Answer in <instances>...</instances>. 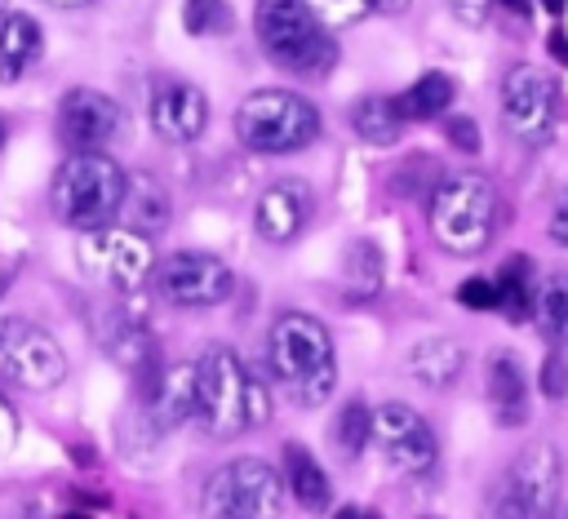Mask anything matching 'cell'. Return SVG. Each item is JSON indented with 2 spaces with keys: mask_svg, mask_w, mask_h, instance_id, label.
<instances>
[{
  "mask_svg": "<svg viewBox=\"0 0 568 519\" xmlns=\"http://www.w3.org/2000/svg\"><path fill=\"white\" fill-rule=\"evenodd\" d=\"M266 364L293 404L320 408L337 386V355L328 328L306 311H284L266 337Z\"/></svg>",
  "mask_w": 568,
  "mask_h": 519,
  "instance_id": "6da1fadb",
  "label": "cell"
},
{
  "mask_svg": "<svg viewBox=\"0 0 568 519\" xmlns=\"http://www.w3.org/2000/svg\"><path fill=\"white\" fill-rule=\"evenodd\" d=\"M266 413L271 404L257 373L244 368V359L231 346H209L195 364V417L204 435L231 439L244 426H262Z\"/></svg>",
  "mask_w": 568,
  "mask_h": 519,
  "instance_id": "7a4b0ae2",
  "label": "cell"
},
{
  "mask_svg": "<svg viewBox=\"0 0 568 519\" xmlns=\"http://www.w3.org/2000/svg\"><path fill=\"white\" fill-rule=\"evenodd\" d=\"M124 186H129V173L111 155L71 151L53 173L49 200H53L58 222H67L75 231H98V226H111V217L120 213Z\"/></svg>",
  "mask_w": 568,
  "mask_h": 519,
  "instance_id": "3957f363",
  "label": "cell"
},
{
  "mask_svg": "<svg viewBox=\"0 0 568 519\" xmlns=\"http://www.w3.org/2000/svg\"><path fill=\"white\" fill-rule=\"evenodd\" d=\"M253 27L262 53L293 75H328L337 62V44L306 0H257Z\"/></svg>",
  "mask_w": 568,
  "mask_h": 519,
  "instance_id": "277c9868",
  "label": "cell"
},
{
  "mask_svg": "<svg viewBox=\"0 0 568 519\" xmlns=\"http://www.w3.org/2000/svg\"><path fill=\"white\" fill-rule=\"evenodd\" d=\"M426 217H430V235L439 240V248L457 257H475L493 240L497 195L479 173H448L435 182L426 200Z\"/></svg>",
  "mask_w": 568,
  "mask_h": 519,
  "instance_id": "5b68a950",
  "label": "cell"
},
{
  "mask_svg": "<svg viewBox=\"0 0 568 519\" xmlns=\"http://www.w3.org/2000/svg\"><path fill=\"white\" fill-rule=\"evenodd\" d=\"M324 120L311 98L293 89H257L235 111V138L262 155H288L320 138Z\"/></svg>",
  "mask_w": 568,
  "mask_h": 519,
  "instance_id": "8992f818",
  "label": "cell"
},
{
  "mask_svg": "<svg viewBox=\"0 0 568 519\" xmlns=\"http://www.w3.org/2000/svg\"><path fill=\"white\" fill-rule=\"evenodd\" d=\"M559 479H564L559 448L550 439H537L501 470L488 515L493 519H546L559 501Z\"/></svg>",
  "mask_w": 568,
  "mask_h": 519,
  "instance_id": "52a82bcc",
  "label": "cell"
},
{
  "mask_svg": "<svg viewBox=\"0 0 568 519\" xmlns=\"http://www.w3.org/2000/svg\"><path fill=\"white\" fill-rule=\"evenodd\" d=\"M209 519H280L284 515V479L262 457H240L222 466L204 484Z\"/></svg>",
  "mask_w": 568,
  "mask_h": 519,
  "instance_id": "ba28073f",
  "label": "cell"
},
{
  "mask_svg": "<svg viewBox=\"0 0 568 519\" xmlns=\"http://www.w3.org/2000/svg\"><path fill=\"white\" fill-rule=\"evenodd\" d=\"M75 262L80 271H89L93 279H106L120 293H133L151 279L155 271V248L146 235L129 231V226H98L84 231L75 244Z\"/></svg>",
  "mask_w": 568,
  "mask_h": 519,
  "instance_id": "9c48e42d",
  "label": "cell"
},
{
  "mask_svg": "<svg viewBox=\"0 0 568 519\" xmlns=\"http://www.w3.org/2000/svg\"><path fill=\"white\" fill-rule=\"evenodd\" d=\"M368 439L377 444V452L386 457V466L399 470V475H408V479L430 475L435 461H439V439H435L430 421L417 408L399 404V399H390V404H382V408L368 413Z\"/></svg>",
  "mask_w": 568,
  "mask_h": 519,
  "instance_id": "30bf717a",
  "label": "cell"
},
{
  "mask_svg": "<svg viewBox=\"0 0 568 519\" xmlns=\"http://www.w3.org/2000/svg\"><path fill=\"white\" fill-rule=\"evenodd\" d=\"M501 120L528 146L550 142L555 124H559V89H555V80L541 67H528V62L510 67L506 80H501Z\"/></svg>",
  "mask_w": 568,
  "mask_h": 519,
  "instance_id": "8fae6325",
  "label": "cell"
},
{
  "mask_svg": "<svg viewBox=\"0 0 568 519\" xmlns=\"http://www.w3.org/2000/svg\"><path fill=\"white\" fill-rule=\"evenodd\" d=\"M0 377L27 390H53L67 377V355L44 328L27 319H0Z\"/></svg>",
  "mask_w": 568,
  "mask_h": 519,
  "instance_id": "7c38bea8",
  "label": "cell"
},
{
  "mask_svg": "<svg viewBox=\"0 0 568 519\" xmlns=\"http://www.w3.org/2000/svg\"><path fill=\"white\" fill-rule=\"evenodd\" d=\"M151 275H155L160 297H169L173 306H217V302H226L231 288H235L231 266H226L222 257L195 253V248L169 253Z\"/></svg>",
  "mask_w": 568,
  "mask_h": 519,
  "instance_id": "4fadbf2b",
  "label": "cell"
},
{
  "mask_svg": "<svg viewBox=\"0 0 568 519\" xmlns=\"http://www.w3.org/2000/svg\"><path fill=\"white\" fill-rule=\"evenodd\" d=\"M124 129V106L102 89H67L58 106V133L71 151H102Z\"/></svg>",
  "mask_w": 568,
  "mask_h": 519,
  "instance_id": "5bb4252c",
  "label": "cell"
},
{
  "mask_svg": "<svg viewBox=\"0 0 568 519\" xmlns=\"http://www.w3.org/2000/svg\"><path fill=\"white\" fill-rule=\"evenodd\" d=\"M146 115H151L155 138L182 146V142H195V138L204 133V124H209V98H204L191 80L164 75V80H155V89H151Z\"/></svg>",
  "mask_w": 568,
  "mask_h": 519,
  "instance_id": "9a60e30c",
  "label": "cell"
},
{
  "mask_svg": "<svg viewBox=\"0 0 568 519\" xmlns=\"http://www.w3.org/2000/svg\"><path fill=\"white\" fill-rule=\"evenodd\" d=\"M311 208H315L311 186L297 182V177H284V182H275V186L262 191V200H257V208H253V226H257L262 240L288 244V240H297V231L306 226Z\"/></svg>",
  "mask_w": 568,
  "mask_h": 519,
  "instance_id": "2e32d148",
  "label": "cell"
},
{
  "mask_svg": "<svg viewBox=\"0 0 568 519\" xmlns=\"http://www.w3.org/2000/svg\"><path fill=\"white\" fill-rule=\"evenodd\" d=\"M484 390L493 404V417L501 426H524L528 417V377L510 350H493L484 364Z\"/></svg>",
  "mask_w": 568,
  "mask_h": 519,
  "instance_id": "e0dca14e",
  "label": "cell"
},
{
  "mask_svg": "<svg viewBox=\"0 0 568 519\" xmlns=\"http://www.w3.org/2000/svg\"><path fill=\"white\" fill-rule=\"evenodd\" d=\"M462 364H466L462 346H457L453 337H444V333L417 337V342L404 350V368H408V377H417L422 386H435V390L453 386L457 373H462Z\"/></svg>",
  "mask_w": 568,
  "mask_h": 519,
  "instance_id": "ac0fdd59",
  "label": "cell"
},
{
  "mask_svg": "<svg viewBox=\"0 0 568 519\" xmlns=\"http://www.w3.org/2000/svg\"><path fill=\"white\" fill-rule=\"evenodd\" d=\"M195 417V364H169L151 386V421L173 430Z\"/></svg>",
  "mask_w": 568,
  "mask_h": 519,
  "instance_id": "d6986e66",
  "label": "cell"
},
{
  "mask_svg": "<svg viewBox=\"0 0 568 519\" xmlns=\"http://www.w3.org/2000/svg\"><path fill=\"white\" fill-rule=\"evenodd\" d=\"M44 35L31 13H4L0 18V84H13L27 75V67L40 58Z\"/></svg>",
  "mask_w": 568,
  "mask_h": 519,
  "instance_id": "ffe728a7",
  "label": "cell"
},
{
  "mask_svg": "<svg viewBox=\"0 0 568 519\" xmlns=\"http://www.w3.org/2000/svg\"><path fill=\"white\" fill-rule=\"evenodd\" d=\"M284 488L297 497V506L306 510H324L333 501V484L324 475V466L302 448V444H288L284 448Z\"/></svg>",
  "mask_w": 568,
  "mask_h": 519,
  "instance_id": "44dd1931",
  "label": "cell"
},
{
  "mask_svg": "<svg viewBox=\"0 0 568 519\" xmlns=\"http://www.w3.org/2000/svg\"><path fill=\"white\" fill-rule=\"evenodd\" d=\"M453 98H457L453 80H448L444 71H426L422 80H413V84H408L404 93H395L390 102H395L399 120L408 124V120H435V115H444Z\"/></svg>",
  "mask_w": 568,
  "mask_h": 519,
  "instance_id": "7402d4cb",
  "label": "cell"
},
{
  "mask_svg": "<svg viewBox=\"0 0 568 519\" xmlns=\"http://www.w3.org/2000/svg\"><path fill=\"white\" fill-rule=\"evenodd\" d=\"M532 319L550 346H568V275L555 271L532 288Z\"/></svg>",
  "mask_w": 568,
  "mask_h": 519,
  "instance_id": "603a6c76",
  "label": "cell"
},
{
  "mask_svg": "<svg viewBox=\"0 0 568 519\" xmlns=\"http://www.w3.org/2000/svg\"><path fill=\"white\" fill-rule=\"evenodd\" d=\"M493 279V293H497V311L506 315V319H528L532 315V262L528 257H510L497 275H488Z\"/></svg>",
  "mask_w": 568,
  "mask_h": 519,
  "instance_id": "cb8c5ba5",
  "label": "cell"
},
{
  "mask_svg": "<svg viewBox=\"0 0 568 519\" xmlns=\"http://www.w3.org/2000/svg\"><path fill=\"white\" fill-rule=\"evenodd\" d=\"M120 213L129 217V231L146 235V231H160L169 222V195L151 182V177H138L124 186V200H120Z\"/></svg>",
  "mask_w": 568,
  "mask_h": 519,
  "instance_id": "d4e9b609",
  "label": "cell"
},
{
  "mask_svg": "<svg viewBox=\"0 0 568 519\" xmlns=\"http://www.w3.org/2000/svg\"><path fill=\"white\" fill-rule=\"evenodd\" d=\"M351 124H355V133H359L364 142H373V146L395 142L399 129H404L395 102H390V98H377V93H373V98H359V102L351 106Z\"/></svg>",
  "mask_w": 568,
  "mask_h": 519,
  "instance_id": "484cf974",
  "label": "cell"
},
{
  "mask_svg": "<svg viewBox=\"0 0 568 519\" xmlns=\"http://www.w3.org/2000/svg\"><path fill=\"white\" fill-rule=\"evenodd\" d=\"M342 279L351 297H373L382 288V253L373 240H351L342 253Z\"/></svg>",
  "mask_w": 568,
  "mask_h": 519,
  "instance_id": "4316f807",
  "label": "cell"
},
{
  "mask_svg": "<svg viewBox=\"0 0 568 519\" xmlns=\"http://www.w3.org/2000/svg\"><path fill=\"white\" fill-rule=\"evenodd\" d=\"M182 27L191 35H226L235 27V13L226 0H186L182 4Z\"/></svg>",
  "mask_w": 568,
  "mask_h": 519,
  "instance_id": "83f0119b",
  "label": "cell"
},
{
  "mask_svg": "<svg viewBox=\"0 0 568 519\" xmlns=\"http://www.w3.org/2000/svg\"><path fill=\"white\" fill-rule=\"evenodd\" d=\"M337 448L355 461L359 452H364V444H368V408H364V399H351V404H342V413H337Z\"/></svg>",
  "mask_w": 568,
  "mask_h": 519,
  "instance_id": "f1b7e54d",
  "label": "cell"
},
{
  "mask_svg": "<svg viewBox=\"0 0 568 519\" xmlns=\"http://www.w3.org/2000/svg\"><path fill=\"white\" fill-rule=\"evenodd\" d=\"M306 9L324 22V27H351L368 13V0H306Z\"/></svg>",
  "mask_w": 568,
  "mask_h": 519,
  "instance_id": "f546056e",
  "label": "cell"
},
{
  "mask_svg": "<svg viewBox=\"0 0 568 519\" xmlns=\"http://www.w3.org/2000/svg\"><path fill=\"white\" fill-rule=\"evenodd\" d=\"M537 386H541L546 399H564L568 395V355L564 350H550L546 355V364L537 373Z\"/></svg>",
  "mask_w": 568,
  "mask_h": 519,
  "instance_id": "4dcf8cb0",
  "label": "cell"
},
{
  "mask_svg": "<svg viewBox=\"0 0 568 519\" xmlns=\"http://www.w3.org/2000/svg\"><path fill=\"white\" fill-rule=\"evenodd\" d=\"M457 302L470 306V311H497V293H493V279L488 275H475L457 288Z\"/></svg>",
  "mask_w": 568,
  "mask_h": 519,
  "instance_id": "1f68e13d",
  "label": "cell"
},
{
  "mask_svg": "<svg viewBox=\"0 0 568 519\" xmlns=\"http://www.w3.org/2000/svg\"><path fill=\"white\" fill-rule=\"evenodd\" d=\"M444 133H448L453 146H462V151H479V124H475L470 115H462V120L453 115V120L444 124Z\"/></svg>",
  "mask_w": 568,
  "mask_h": 519,
  "instance_id": "d6a6232c",
  "label": "cell"
},
{
  "mask_svg": "<svg viewBox=\"0 0 568 519\" xmlns=\"http://www.w3.org/2000/svg\"><path fill=\"white\" fill-rule=\"evenodd\" d=\"M448 4H453V13H457L462 22H470V27H484L497 0H448Z\"/></svg>",
  "mask_w": 568,
  "mask_h": 519,
  "instance_id": "836d02e7",
  "label": "cell"
},
{
  "mask_svg": "<svg viewBox=\"0 0 568 519\" xmlns=\"http://www.w3.org/2000/svg\"><path fill=\"white\" fill-rule=\"evenodd\" d=\"M550 240H555L559 248H568V195L555 204V217H550Z\"/></svg>",
  "mask_w": 568,
  "mask_h": 519,
  "instance_id": "e575fe53",
  "label": "cell"
},
{
  "mask_svg": "<svg viewBox=\"0 0 568 519\" xmlns=\"http://www.w3.org/2000/svg\"><path fill=\"white\" fill-rule=\"evenodd\" d=\"M368 9H377V13H404L408 0H368Z\"/></svg>",
  "mask_w": 568,
  "mask_h": 519,
  "instance_id": "d590c367",
  "label": "cell"
},
{
  "mask_svg": "<svg viewBox=\"0 0 568 519\" xmlns=\"http://www.w3.org/2000/svg\"><path fill=\"white\" fill-rule=\"evenodd\" d=\"M550 49H555L559 62H568V44H564V35H550Z\"/></svg>",
  "mask_w": 568,
  "mask_h": 519,
  "instance_id": "8d00e7d4",
  "label": "cell"
},
{
  "mask_svg": "<svg viewBox=\"0 0 568 519\" xmlns=\"http://www.w3.org/2000/svg\"><path fill=\"white\" fill-rule=\"evenodd\" d=\"M44 4H58V9H80V4H89V0H44Z\"/></svg>",
  "mask_w": 568,
  "mask_h": 519,
  "instance_id": "74e56055",
  "label": "cell"
},
{
  "mask_svg": "<svg viewBox=\"0 0 568 519\" xmlns=\"http://www.w3.org/2000/svg\"><path fill=\"white\" fill-rule=\"evenodd\" d=\"M497 4H506V9H515V13H524V9H528V0H497Z\"/></svg>",
  "mask_w": 568,
  "mask_h": 519,
  "instance_id": "f35d334b",
  "label": "cell"
},
{
  "mask_svg": "<svg viewBox=\"0 0 568 519\" xmlns=\"http://www.w3.org/2000/svg\"><path fill=\"white\" fill-rule=\"evenodd\" d=\"M541 4H546V9H550V13H559V9H564V4H568V0H541Z\"/></svg>",
  "mask_w": 568,
  "mask_h": 519,
  "instance_id": "ab89813d",
  "label": "cell"
},
{
  "mask_svg": "<svg viewBox=\"0 0 568 519\" xmlns=\"http://www.w3.org/2000/svg\"><path fill=\"white\" fill-rule=\"evenodd\" d=\"M337 519H359V515L355 510H337Z\"/></svg>",
  "mask_w": 568,
  "mask_h": 519,
  "instance_id": "60d3db41",
  "label": "cell"
},
{
  "mask_svg": "<svg viewBox=\"0 0 568 519\" xmlns=\"http://www.w3.org/2000/svg\"><path fill=\"white\" fill-rule=\"evenodd\" d=\"M4 138H9V124H4V120H0V146H4Z\"/></svg>",
  "mask_w": 568,
  "mask_h": 519,
  "instance_id": "b9f144b4",
  "label": "cell"
},
{
  "mask_svg": "<svg viewBox=\"0 0 568 519\" xmlns=\"http://www.w3.org/2000/svg\"><path fill=\"white\" fill-rule=\"evenodd\" d=\"M546 519H568V510H550V515H546Z\"/></svg>",
  "mask_w": 568,
  "mask_h": 519,
  "instance_id": "7bdbcfd3",
  "label": "cell"
},
{
  "mask_svg": "<svg viewBox=\"0 0 568 519\" xmlns=\"http://www.w3.org/2000/svg\"><path fill=\"white\" fill-rule=\"evenodd\" d=\"M359 519H377V515H359Z\"/></svg>",
  "mask_w": 568,
  "mask_h": 519,
  "instance_id": "ee69618b",
  "label": "cell"
},
{
  "mask_svg": "<svg viewBox=\"0 0 568 519\" xmlns=\"http://www.w3.org/2000/svg\"><path fill=\"white\" fill-rule=\"evenodd\" d=\"M0 18H4V0H0Z\"/></svg>",
  "mask_w": 568,
  "mask_h": 519,
  "instance_id": "f6af8a7d",
  "label": "cell"
},
{
  "mask_svg": "<svg viewBox=\"0 0 568 519\" xmlns=\"http://www.w3.org/2000/svg\"><path fill=\"white\" fill-rule=\"evenodd\" d=\"M67 519H80V515H67Z\"/></svg>",
  "mask_w": 568,
  "mask_h": 519,
  "instance_id": "bcb514c9",
  "label": "cell"
}]
</instances>
